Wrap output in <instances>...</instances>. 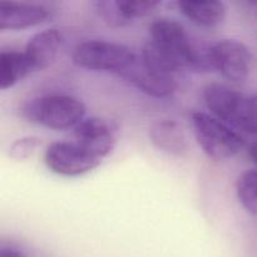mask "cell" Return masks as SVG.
<instances>
[{
  "instance_id": "cell-1",
  "label": "cell",
  "mask_w": 257,
  "mask_h": 257,
  "mask_svg": "<svg viewBox=\"0 0 257 257\" xmlns=\"http://www.w3.org/2000/svg\"><path fill=\"white\" fill-rule=\"evenodd\" d=\"M208 48H197L182 24L170 18H161L150 25V39L141 58L148 67L161 73L176 75L180 70L208 72L211 69Z\"/></svg>"
},
{
  "instance_id": "cell-6",
  "label": "cell",
  "mask_w": 257,
  "mask_h": 257,
  "mask_svg": "<svg viewBox=\"0 0 257 257\" xmlns=\"http://www.w3.org/2000/svg\"><path fill=\"white\" fill-rule=\"evenodd\" d=\"M44 163L57 175L77 177L97 168L102 160L77 142H54L45 151Z\"/></svg>"
},
{
  "instance_id": "cell-21",
  "label": "cell",
  "mask_w": 257,
  "mask_h": 257,
  "mask_svg": "<svg viewBox=\"0 0 257 257\" xmlns=\"http://www.w3.org/2000/svg\"><path fill=\"white\" fill-rule=\"evenodd\" d=\"M255 99H256V100H257V97H256V98H255Z\"/></svg>"
},
{
  "instance_id": "cell-16",
  "label": "cell",
  "mask_w": 257,
  "mask_h": 257,
  "mask_svg": "<svg viewBox=\"0 0 257 257\" xmlns=\"http://www.w3.org/2000/svg\"><path fill=\"white\" fill-rule=\"evenodd\" d=\"M161 5L158 2H141V0H117V7L124 23L132 24L136 19L152 14Z\"/></svg>"
},
{
  "instance_id": "cell-15",
  "label": "cell",
  "mask_w": 257,
  "mask_h": 257,
  "mask_svg": "<svg viewBox=\"0 0 257 257\" xmlns=\"http://www.w3.org/2000/svg\"><path fill=\"white\" fill-rule=\"evenodd\" d=\"M236 195L242 207L257 216V170H247L236 180Z\"/></svg>"
},
{
  "instance_id": "cell-9",
  "label": "cell",
  "mask_w": 257,
  "mask_h": 257,
  "mask_svg": "<svg viewBox=\"0 0 257 257\" xmlns=\"http://www.w3.org/2000/svg\"><path fill=\"white\" fill-rule=\"evenodd\" d=\"M119 77L142 93L155 98H167L177 89V80L175 75L161 73L148 67L141 57H137L135 63Z\"/></svg>"
},
{
  "instance_id": "cell-4",
  "label": "cell",
  "mask_w": 257,
  "mask_h": 257,
  "mask_svg": "<svg viewBox=\"0 0 257 257\" xmlns=\"http://www.w3.org/2000/svg\"><path fill=\"white\" fill-rule=\"evenodd\" d=\"M191 123L198 146L211 160H230L245 147V141L240 133L213 115L193 112Z\"/></svg>"
},
{
  "instance_id": "cell-19",
  "label": "cell",
  "mask_w": 257,
  "mask_h": 257,
  "mask_svg": "<svg viewBox=\"0 0 257 257\" xmlns=\"http://www.w3.org/2000/svg\"><path fill=\"white\" fill-rule=\"evenodd\" d=\"M248 157L251 158L253 163L257 165V141L251 143V146L248 147Z\"/></svg>"
},
{
  "instance_id": "cell-10",
  "label": "cell",
  "mask_w": 257,
  "mask_h": 257,
  "mask_svg": "<svg viewBox=\"0 0 257 257\" xmlns=\"http://www.w3.org/2000/svg\"><path fill=\"white\" fill-rule=\"evenodd\" d=\"M52 17L48 8L27 3H2L0 4V29L23 30L47 22Z\"/></svg>"
},
{
  "instance_id": "cell-2",
  "label": "cell",
  "mask_w": 257,
  "mask_h": 257,
  "mask_svg": "<svg viewBox=\"0 0 257 257\" xmlns=\"http://www.w3.org/2000/svg\"><path fill=\"white\" fill-rule=\"evenodd\" d=\"M203 100L213 117L236 132L257 136V100L222 83L203 89Z\"/></svg>"
},
{
  "instance_id": "cell-5",
  "label": "cell",
  "mask_w": 257,
  "mask_h": 257,
  "mask_svg": "<svg viewBox=\"0 0 257 257\" xmlns=\"http://www.w3.org/2000/svg\"><path fill=\"white\" fill-rule=\"evenodd\" d=\"M137 57L127 45L100 39L79 43L72 53V60L77 67L94 72L115 73L118 75L130 68Z\"/></svg>"
},
{
  "instance_id": "cell-14",
  "label": "cell",
  "mask_w": 257,
  "mask_h": 257,
  "mask_svg": "<svg viewBox=\"0 0 257 257\" xmlns=\"http://www.w3.org/2000/svg\"><path fill=\"white\" fill-rule=\"evenodd\" d=\"M34 72L24 52L3 50L0 53V89L5 90L14 87Z\"/></svg>"
},
{
  "instance_id": "cell-13",
  "label": "cell",
  "mask_w": 257,
  "mask_h": 257,
  "mask_svg": "<svg viewBox=\"0 0 257 257\" xmlns=\"http://www.w3.org/2000/svg\"><path fill=\"white\" fill-rule=\"evenodd\" d=\"M150 138L158 150L168 155L183 156L188 151L187 138L176 120L163 119L155 123L150 130Z\"/></svg>"
},
{
  "instance_id": "cell-8",
  "label": "cell",
  "mask_w": 257,
  "mask_h": 257,
  "mask_svg": "<svg viewBox=\"0 0 257 257\" xmlns=\"http://www.w3.org/2000/svg\"><path fill=\"white\" fill-rule=\"evenodd\" d=\"M74 137L75 142L102 161L112 153L117 143L114 125L99 117L84 118L74 128Z\"/></svg>"
},
{
  "instance_id": "cell-11",
  "label": "cell",
  "mask_w": 257,
  "mask_h": 257,
  "mask_svg": "<svg viewBox=\"0 0 257 257\" xmlns=\"http://www.w3.org/2000/svg\"><path fill=\"white\" fill-rule=\"evenodd\" d=\"M63 43V34L58 29H44L28 40L24 54L34 72L45 69L57 58Z\"/></svg>"
},
{
  "instance_id": "cell-18",
  "label": "cell",
  "mask_w": 257,
  "mask_h": 257,
  "mask_svg": "<svg viewBox=\"0 0 257 257\" xmlns=\"http://www.w3.org/2000/svg\"><path fill=\"white\" fill-rule=\"evenodd\" d=\"M0 257H27L22 251L13 247H2L0 248Z\"/></svg>"
},
{
  "instance_id": "cell-12",
  "label": "cell",
  "mask_w": 257,
  "mask_h": 257,
  "mask_svg": "<svg viewBox=\"0 0 257 257\" xmlns=\"http://www.w3.org/2000/svg\"><path fill=\"white\" fill-rule=\"evenodd\" d=\"M176 7L191 23L206 29L220 27L226 18L225 3L217 0H180Z\"/></svg>"
},
{
  "instance_id": "cell-17",
  "label": "cell",
  "mask_w": 257,
  "mask_h": 257,
  "mask_svg": "<svg viewBox=\"0 0 257 257\" xmlns=\"http://www.w3.org/2000/svg\"><path fill=\"white\" fill-rule=\"evenodd\" d=\"M42 145V140L37 136H25L19 138L10 146L9 155L15 161H25L32 157L39 146Z\"/></svg>"
},
{
  "instance_id": "cell-7",
  "label": "cell",
  "mask_w": 257,
  "mask_h": 257,
  "mask_svg": "<svg viewBox=\"0 0 257 257\" xmlns=\"http://www.w3.org/2000/svg\"><path fill=\"white\" fill-rule=\"evenodd\" d=\"M211 69L217 70L225 79L241 83L248 77L251 68L250 49L236 39H222L208 47Z\"/></svg>"
},
{
  "instance_id": "cell-20",
  "label": "cell",
  "mask_w": 257,
  "mask_h": 257,
  "mask_svg": "<svg viewBox=\"0 0 257 257\" xmlns=\"http://www.w3.org/2000/svg\"><path fill=\"white\" fill-rule=\"evenodd\" d=\"M243 4H245L246 7L251 10V12L255 13V14L257 15V0H248V2L243 3Z\"/></svg>"
},
{
  "instance_id": "cell-3",
  "label": "cell",
  "mask_w": 257,
  "mask_h": 257,
  "mask_svg": "<svg viewBox=\"0 0 257 257\" xmlns=\"http://www.w3.org/2000/svg\"><path fill=\"white\" fill-rule=\"evenodd\" d=\"M23 117L30 123L54 131L75 128L85 115L82 100L65 94H47L32 98L23 105Z\"/></svg>"
}]
</instances>
